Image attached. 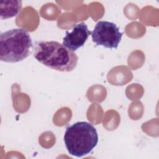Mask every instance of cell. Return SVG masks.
Here are the masks:
<instances>
[{
  "label": "cell",
  "instance_id": "1",
  "mask_svg": "<svg viewBox=\"0 0 159 159\" xmlns=\"http://www.w3.org/2000/svg\"><path fill=\"white\" fill-rule=\"evenodd\" d=\"M33 50L39 62L53 70L70 72L76 67V54L57 41L37 42Z\"/></svg>",
  "mask_w": 159,
  "mask_h": 159
},
{
  "label": "cell",
  "instance_id": "2",
  "mask_svg": "<svg viewBox=\"0 0 159 159\" xmlns=\"http://www.w3.org/2000/svg\"><path fill=\"white\" fill-rule=\"evenodd\" d=\"M98 134L89 122H76L66 127L64 142L68 153L76 157L88 155L97 146Z\"/></svg>",
  "mask_w": 159,
  "mask_h": 159
},
{
  "label": "cell",
  "instance_id": "3",
  "mask_svg": "<svg viewBox=\"0 0 159 159\" xmlns=\"http://www.w3.org/2000/svg\"><path fill=\"white\" fill-rule=\"evenodd\" d=\"M33 48L31 37L21 28L12 29L0 35V60L17 63L27 58Z\"/></svg>",
  "mask_w": 159,
  "mask_h": 159
},
{
  "label": "cell",
  "instance_id": "4",
  "mask_svg": "<svg viewBox=\"0 0 159 159\" xmlns=\"http://www.w3.org/2000/svg\"><path fill=\"white\" fill-rule=\"evenodd\" d=\"M123 33L112 22L99 21L91 32L92 40L96 45L106 48H117L121 41Z\"/></svg>",
  "mask_w": 159,
  "mask_h": 159
},
{
  "label": "cell",
  "instance_id": "5",
  "mask_svg": "<svg viewBox=\"0 0 159 159\" xmlns=\"http://www.w3.org/2000/svg\"><path fill=\"white\" fill-rule=\"evenodd\" d=\"M91 34V32L88 30L86 23L82 22L76 24L71 32L66 31L62 44L71 51H76L84 45Z\"/></svg>",
  "mask_w": 159,
  "mask_h": 159
},
{
  "label": "cell",
  "instance_id": "6",
  "mask_svg": "<svg viewBox=\"0 0 159 159\" xmlns=\"http://www.w3.org/2000/svg\"><path fill=\"white\" fill-rule=\"evenodd\" d=\"M22 1L3 0L0 1V17L1 19H7L16 16L21 11Z\"/></svg>",
  "mask_w": 159,
  "mask_h": 159
}]
</instances>
